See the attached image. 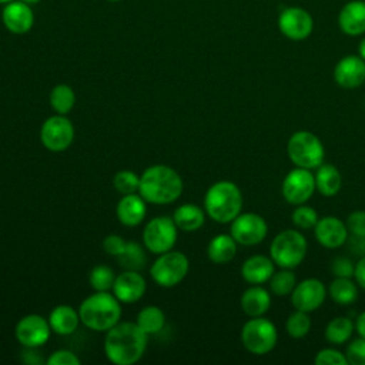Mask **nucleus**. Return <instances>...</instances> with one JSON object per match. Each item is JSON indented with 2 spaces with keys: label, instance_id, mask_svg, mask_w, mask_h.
I'll return each instance as SVG.
<instances>
[{
  "label": "nucleus",
  "instance_id": "nucleus-1",
  "mask_svg": "<svg viewBox=\"0 0 365 365\" xmlns=\"http://www.w3.org/2000/svg\"><path fill=\"white\" fill-rule=\"evenodd\" d=\"M148 335L135 322H118L104 339L106 356L115 365L135 364L145 352Z\"/></svg>",
  "mask_w": 365,
  "mask_h": 365
},
{
  "label": "nucleus",
  "instance_id": "nucleus-2",
  "mask_svg": "<svg viewBox=\"0 0 365 365\" xmlns=\"http://www.w3.org/2000/svg\"><path fill=\"white\" fill-rule=\"evenodd\" d=\"M138 192L147 202L170 204L181 195L182 180L168 165H151L140 177Z\"/></svg>",
  "mask_w": 365,
  "mask_h": 365
},
{
  "label": "nucleus",
  "instance_id": "nucleus-3",
  "mask_svg": "<svg viewBox=\"0 0 365 365\" xmlns=\"http://www.w3.org/2000/svg\"><path fill=\"white\" fill-rule=\"evenodd\" d=\"M80 321L90 329L108 331L121 317L120 301L108 291H96L78 308Z\"/></svg>",
  "mask_w": 365,
  "mask_h": 365
},
{
  "label": "nucleus",
  "instance_id": "nucleus-4",
  "mask_svg": "<svg viewBox=\"0 0 365 365\" xmlns=\"http://www.w3.org/2000/svg\"><path fill=\"white\" fill-rule=\"evenodd\" d=\"M205 212L217 222H231L242 208V194L232 181H217L205 192Z\"/></svg>",
  "mask_w": 365,
  "mask_h": 365
},
{
  "label": "nucleus",
  "instance_id": "nucleus-5",
  "mask_svg": "<svg viewBox=\"0 0 365 365\" xmlns=\"http://www.w3.org/2000/svg\"><path fill=\"white\" fill-rule=\"evenodd\" d=\"M287 154L295 167L317 170L325 158L321 140L311 131H295L287 143Z\"/></svg>",
  "mask_w": 365,
  "mask_h": 365
},
{
  "label": "nucleus",
  "instance_id": "nucleus-6",
  "mask_svg": "<svg viewBox=\"0 0 365 365\" xmlns=\"http://www.w3.org/2000/svg\"><path fill=\"white\" fill-rule=\"evenodd\" d=\"M308 244L298 230H284L269 244V257L279 268H295L307 255Z\"/></svg>",
  "mask_w": 365,
  "mask_h": 365
},
{
  "label": "nucleus",
  "instance_id": "nucleus-7",
  "mask_svg": "<svg viewBox=\"0 0 365 365\" xmlns=\"http://www.w3.org/2000/svg\"><path fill=\"white\" fill-rule=\"evenodd\" d=\"M278 341L275 325L264 318L254 317L247 321L241 329V342L244 348L254 355H265L272 351Z\"/></svg>",
  "mask_w": 365,
  "mask_h": 365
},
{
  "label": "nucleus",
  "instance_id": "nucleus-8",
  "mask_svg": "<svg viewBox=\"0 0 365 365\" xmlns=\"http://www.w3.org/2000/svg\"><path fill=\"white\" fill-rule=\"evenodd\" d=\"M190 262L185 254L180 251H167L160 254V257L151 265V278L160 287H174L184 279L188 274Z\"/></svg>",
  "mask_w": 365,
  "mask_h": 365
},
{
  "label": "nucleus",
  "instance_id": "nucleus-9",
  "mask_svg": "<svg viewBox=\"0 0 365 365\" xmlns=\"http://www.w3.org/2000/svg\"><path fill=\"white\" fill-rule=\"evenodd\" d=\"M177 240V225L170 217H155L147 222L143 231V241L148 251L163 254L170 251Z\"/></svg>",
  "mask_w": 365,
  "mask_h": 365
},
{
  "label": "nucleus",
  "instance_id": "nucleus-10",
  "mask_svg": "<svg viewBox=\"0 0 365 365\" xmlns=\"http://www.w3.org/2000/svg\"><path fill=\"white\" fill-rule=\"evenodd\" d=\"M315 177L311 170L295 167L291 170L281 185L282 197L292 205L305 204L315 191Z\"/></svg>",
  "mask_w": 365,
  "mask_h": 365
},
{
  "label": "nucleus",
  "instance_id": "nucleus-11",
  "mask_svg": "<svg viewBox=\"0 0 365 365\" xmlns=\"http://www.w3.org/2000/svg\"><path fill=\"white\" fill-rule=\"evenodd\" d=\"M268 225L265 220L255 212H244L238 214L231 221L230 234L241 245H257L262 242L267 237Z\"/></svg>",
  "mask_w": 365,
  "mask_h": 365
},
{
  "label": "nucleus",
  "instance_id": "nucleus-12",
  "mask_svg": "<svg viewBox=\"0 0 365 365\" xmlns=\"http://www.w3.org/2000/svg\"><path fill=\"white\" fill-rule=\"evenodd\" d=\"M43 145L54 153L67 150L74 140V127L63 114L47 118L40 130Z\"/></svg>",
  "mask_w": 365,
  "mask_h": 365
},
{
  "label": "nucleus",
  "instance_id": "nucleus-13",
  "mask_svg": "<svg viewBox=\"0 0 365 365\" xmlns=\"http://www.w3.org/2000/svg\"><path fill=\"white\" fill-rule=\"evenodd\" d=\"M279 31L289 40L301 41L311 36L314 29L312 16L302 7H285L278 17Z\"/></svg>",
  "mask_w": 365,
  "mask_h": 365
},
{
  "label": "nucleus",
  "instance_id": "nucleus-14",
  "mask_svg": "<svg viewBox=\"0 0 365 365\" xmlns=\"http://www.w3.org/2000/svg\"><path fill=\"white\" fill-rule=\"evenodd\" d=\"M51 327L46 318L37 314L23 317L16 325V338L26 348H37L47 342Z\"/></svg>",
  "mask_w": 365,
  "mask_h": 365
},
{
  "label": "nucleus",
  "instance_id": "nucleus-15",
  "mask_svg": "<svg viewBox=\"0 0 365 365\" xmlns=\"http://www.w3.org/2000/svg\"><path fill=\"white\" fill-rule=\"evenodd\" d=\"M327 297V288L317 278H307L298 282L291 292V302L295 309L312 312L318 309Z\"/></svg>",
  "mask_w": 365,
  "mask_h": 365
},
{
  "label": "nucleus",
  "instance_id": "nucleus-16",
  "mask_svg": "<svg viewBox=\"0 0 365 365\" xmlns=\"http://www.w3.org/2000/svg\"><path fill=\"white\" fill-rule=\"evenodd\" d=\"M1 21L13 34H26L34 24V13L30 4L21 0H13L4 4L1 10Z\"/></svg>",
  "mask_w": 365,
  "mask_h": 365
},
{
  "label": "nucleus",
  "instance_id": "nucleus-17",
  "mask_svg": "<svg viewBox=\"0 0 365 365\" xmlns=\"http://www.w3.org/2000/svg\"><path fill=\"white\" fill-rule=\"evenodd\" d=\"M334 80L346 90L362 86L365 83V60L354 54L342 57L334 68Z\"/></svg>",
  "mask_w": 365,
  "mask_h": 365
},
{
  "label": "nucleus",
  "instance_id": "nucleus-18",
  "mask_svg": "<svg viewBox=\"0 0 365 365\" xmlns=\"http://www.w3.org/2000/svg\"><path fill=\"white\" fill-rule=\"evenodd\" d=\"M314 235L322 247L334 250L345 244L349 232L346 224L342 222V220L334 215H327L319 218L318 222L315 224Z\"/></svg>",
  "mask_w": 365,
  "mask_h": 365
},
{
  "label": "nucleus",
  "instance_id": "nucleus-19",
  "mask_svg": "<svg viewBox=\"0 0 365 365\" xmlns=\"http://www.w3.org/2000/svg\"><path fill=\"white\" fill-rule=\"evenodd\" d=\"M145 287V279L138 271L125 269L118 277H115L113 292L120 302L131 304L144 295Z\"/></svg>",
  "mask_w": 365,
  "mask_h": 365
},
{
  "label": "nucleus",
  "instance_id": "nucleus-20",
  "mask_svg": "<svg viewBox=\"0 0 365 365\" xmlns=\"http://www.w3.org/2000/svg\"><path fill=\"white\" fill-rule=\"evenodd\" d=\"M338 26L346 36H361L365 33V1H348L338 14Z\"/></svg>",
  "mask_w": 365,
  "mask_h": 365
},
{
  "label": "nucleus",
  "instance_id": "nucleus-21",
  "mask_svg": "<svg viewBox=\"0 0 365 365\" xmlns=\"http://www.w3.org/2000/svg\"><path fill=\"white\" fill-rule=\"evenodd\" d=\"M274 261L271 257L265 255H252L242 262L241 275L242 278L252 285H259L269 281L274 274Z\"/></svg>",
  "mask_w": 365,
  "mask_h": 365
},
{
  "label": "nucleus",
  "instance_id": "nucleus-22",
  "mask_svg": "<svg viewBox=\"0 0 365 365\" xmlns=\"http://www.w3.org/2000/svg\"><path fill=\"white\" fill-rule=\"evenodd\" d=\"M145 212V200L137 194L123 195L115 208L118 221L127 227L138 225L144 220Z\"/></svg>",
  "mask_w": 365,
  "mask_h": 365
},
{
  "label": "nucleus",
  "instance_id": "nucleus-23",
  "mask_svg": "<svg viewBox=\"0 0 365 365\" xmlns=\"http://www.w3.org/2000/svg\"><path fill=\"white\" fill-rule=\"evenodd\" d=\"M240 304L244 314H247L250 318L262 317L271 307V295L265 288L252 285L244 291Z\"/></svg>",
  "mask_w": 365,
  "mask_h": 365
},
{
  "label": "nucleus",
  "instance_id": "nucleus-24",
  "mask_svg": "<svg viewBox=\"0 0 365 365\" xmlns=\"http://www.w3.org/2000/svg\"><path fill=\"white\" fill-rule=\"evenodd\" d=\"M315 177V188L324 197H334L342 188V175L339 170L332 164H321L317 168Z\"/></svg>",
  "mask_w": 365,
  "mask_h": 365
},
{
  "label": "nucleus",
  "instance_id": "nucleus-25",
  "mask_svg": "<svg viewBox=\"0 0 365 365\" xmlns=\"http://www.w3.org/2000/svg\"><path fill=\"white\" fill-rule=\"evenodd\" d=\"M80 321L78 312L70 305H57L48 317L51 329L58 335H70L76 331Z\"/></svg>",
  "mask_w": 365,
  "mask_h": 365
},
{
  "label": "nucleus",
  "instance_id": "nucleus-26",
  "mask_svg": "<svg viewBox=\"0 0 365 365\" xmlns=\"http://www.w3.org/2000/svg\"><path fill=\"white\" fill-rule=\"evenodd\" d=\"M237 254V241L230 234H218L215 235L208 247L207 255L214 264H227Z\"/></svg>",
  "mask_w": 365,
  "mask_h": 365
},
{
  "label": "nucleus",
  "instance_id": "nucleus-27",
  "mask_svg": "<svg viewBox=\"0 0 365 365\" xmlns=\"http://www.w3.org/2000/svg\"><path fill=\"white\" fill-rule=\"evenodd\" d=\"M177 228L182 231H197L205 221L204 211L195 204H182L174 211L173 217Z\"/></svg>",
  "mask_w": 365,
  "mask_h": 365
},
{
  "label": "nucleus",
  "instance_id": "nucleus-28",
  "mask_svg": "<svg viewBox=\"0 0 365 365\" xmlns=\"http://www.w3.org/2000/svg\"><path fill=\"white\" fill-rule=\"evenodd\" d=\"M328 294L334 302L339 305H349L358 298V284L351 278L335 277L328 287Z\"/></svg>",
  "mask_w": 365,
  "mask_h": 365
},
{
  "label": "nucleus",
  "instance_id": "nucleus-29",
  "mask_svg": "<svg viewBox=\"0 0 365 365\" xmlns=\"http://www.w3.org/2000/svg\"><path fill=\"white\" fill-rule=\"evenodd\" d=\"M355 325L348 317H336L325 327V339L332 345H342L351 339Z\"/></svg>",
  "mask_w": 365,
  "mask_h": 365
},
{
  "label": "nucleus",
  "instance_id": "nucleus-30",
  "mask_svg": "<svg viewBox=\"0 0 365 365\" xmlns=\"http://www.w3.org/2000/svg\"><path fill=\"white\" fill-rule=\"evenodd\" d=\"M135 324H137L147 335L157 334V332H160V331L164 328L165 315H164V312H163L158 307L150 305V307L143 308V309L138 312Z\"/></svg>",
  "mask_w": 365,
  "mask_h": 365
},
{
  "label": "nucleus",
  "instance_id": "nucleus-31",
  "mask_svg": "<svg viewBox=\"0 0 365 365\" xmlns=\"http://www.w3.org/2000/svg\"><path fill=\"white\" fill-rule=\"evenodd\" d=\"M76 103V94L67 84H57L50 93V106L58 114H67Z\"/></svg>",
  "mask_w": 365,
  "mask_h": 365
},
{
  "label": "nucleus",
  "instance_id": "nucleus-32",
  "mask_svg": "<svg viewBox=\"0 0 365 365\" xmlns=\"http://www.w3.org/2000/svg\"><path fill=\"white\" fill-rule=\"evenodd\" d=\"M297 285V277L289 268H282L278 272H274L269 278V289L277 297L291 295Z\"/></svg>",
  "mask_w": 365,
  "mask_h": 365
},
{
  "label": "nucleus",
  "instance_id": "nucleus-33",
  "mask_svg": "<svg viewBox=\"0 0 365 365\" xmlns=\"http://www.w3.org/2000/svg\"><path fill=\"white\" fill-rule=\"evenodd\" d=\"M145 254L143 251V247L134 241L127 242L124 251L118 255L120 265L124 269L131 271H140L145 265Z\"/></svg>",
  "mask_w": 365,
  "mask_h": 365
},
{
  "label": "nucleus",
  "instance_id": "nucleus-34",
  "mask_svg": "<svg viewBox=\"0 0 365 365\" xmlns=\"http://www.w3.org/2000/svg\"><path fill=\"white\" fill-rule=\"evenodd\" d=\"M285 328H287L288 335L295 339L305 336L311 329V318H309L308 312L295 309L288 317V319L285 322Z\"/></svg>",
  "mask_w": 365,
  "mask_h": 365
},
{
  "label": "nucleus",
  "instance_id": "nucleus-35",
  "mask_svg": "<svg viewBox=\"0 0 365 365\" xmlns=\"http://www.w3.org/2000/svg\"><path fill=\"white\" fill-rule=\"evenodd\" d=\"M90 285L96 291H110L113 289L115 275L114 271L107 265H97L90 272Z\"/></svg>",
  "mask_w": 365,
  "mask_h": 365
},
{
  "label": "nucleus",
  "instance_id": "nucleus-36",
  "mask_svg": "<svg viewBox=\"0 0 365 365\" xmlns=\"http://www.w3.org/2000/svg\"><path fill=\"white\" fill-rule=\"evenodd\" d=\"M292 224L299 228V230H311L315 227V224L318 222L319 217L317 214V211L305 204H299L294 208L292 215H291Z\"/></svg>",
  "mask_w": 365,
  "mask_h": 365
},
{
  "label": "nucleus",
  "instance_id": "nucleus-37",
  "mask_svg": "<svg viewBox=\"0 0 365 365\" xmlns=\"http://www.w3.org/2000/svg\"><path fill=\"white\" fill-rule=\"evenodd\" d=\"M113 184H114V188L123 195L135 194L140 187V177L130 170H123L114 175Z\"/></svg>",
  "mask_w": 365,
  "mask_h": 365
},
{
  "label": "nucleus",
  "instance_id": "nucleus-38",
  "mask_svg": "<svg viewBox=\"0 0 365 365\" xmlns=\"http://www.w3.org/2000/svg\"><path fill=\"white\" fill-rule=\"evenodd\" d=\"M315 365H348L345 354L334 348H324L314 358Z\"/></svg>",
  "mask_w": 365,
  "mask_h": 365
},
{
  "label": "nucleus",
  "instance_id": "nucleus-39",
  "mask_svg": "<svg viewBox=\"0 0 365 365\" xmlns=\"http://www.w3.org/2000/svg\"><path fill=\"white\" fill-rule=\"evenodd\" d=\"M345 356L351 365H365V338L359 336L351 341L346 346Z\"/></svg>",
  "mask_w": 365,
  "mask_h": 365
},
{
  "label": "nucleus",
  "instance_id": "nucleus-40",
  "mask_svg": "<svg viewBox=\"0 0 365 365\" xmlns=\"http://www.w3.org/2000/svg\"><path fill=\"white\" fill-rule=\"evenodd\" d=\"M354 271H355L354 262L351 261V258H348L345 255H338L331 262V272L334 274V277L352 278Z\"/></svg>",
  "mask_w": 365,
  "mask_h": 365
},
{
  "label": "nucleus",
  "instance_id": "nucleus-41",
  "mask_svg": "<svg viewBox=\"0 0 365 365\" xmlns=\"http://www.w3.org/2000/svg\"><path fill=\"white\" fill-rule=\"evenodd\" d=\"M345 224H346V228H348L349 234L365 237V211L364 210H358V211L351 212L348 215Z\"/></svg>",
  "mask_w": 365,
  "mask_h": 365
},
{
  "label": "nucleus",
  "instance_id": "nucleus-42",
  "mask_svg": "<svg viewBox=\"0 0 365 365\" xmlns=\"http://www.w3.org/2000/svg\"><path fill=\"white\" fill-rule=\"evenodd\" d=\"M47 365H80V359L77 355L67 349H58L53 352L46 361Z\"/></svg>",
  "mask_w": 365,
  "mask_h": 365
},
{
  "label": "nucleus",
  "instance_id": "nucleus-43",
  "mask_svg": "<svg viewBox=\"0 0 365 365\" xmlns=\"http://www.w3.org/2000/svg\"><path fill=\"white\" fill-rule=\"evenodd\" d=\"M125 241L120 237V235H115V234H111V235H107L103 241V248L107 254L113 255V257H118L124 248H125Z\"/></svg>",
  "mask_w": 365,
  "mask_h": 365
},
{
  "label": "nucleus",
  "instance_id": "nucleus-44",
  "mask_svg": "<svg viewBox=\"0 0 365 365\" xmlns=\"http://www.w3.org/2000/svg\"><path fill=\"white\" fill-rule=\"evenodd\" d=\"M346 248L348 251L355 255V257H364L365 255V237H359V235H354V234H349L346 241Z\"/></svg>",
  "mask_w": 365,
  "mask_h": 365
},
{
  "label": "nucleus",
  "instance_id": "nucleus-45",
  "mask_svg": "<svg viewBox=\"0 0 365 365\" xmlns=\"http://www.w3.org/2000/svg\"><path fill=\"white\" fill-rule=\"evenodd\" d=\"M354 278H355V282H356L362 289H365V255L361 257V258L358 259V262L355 264Z\"/></svg>",
  "mask_w": 365,
  "mask_h": 365
},
{
  "label": "nucleus",
  "instance_id": "nucleus-46",
  "mask_svg": "<svg viewBox=\"0 0 365 365\" xmlns=\"http://www.w3.org/2000/svg\"><path fill=\"white\" fill-rule=\"evenodd\" d=\"M355 329H356V332H358L359 336L365 338V311L356 318V321H355Z\"/></svg>",
  "mask_w": 365,
  "mask_h": 365
},
{
  "label": "nucleus",
  "instance_id": "nucleus-47",
  "mask_svg": "<svg viewBox=\"0 0 365 365\" xmlns=\"http://www.w3.org/2000/svg\"><path fill=\"white\" fill-rule=\"evenodd\" d=\"M358 53H359V57L365 60V37L361 40V43L358 46Z\"/></svg>",
  "mask_w": 365,
  "mask_h": 365
},
{
  "label": "nucleus",
  "instance_id": "nucleus-48",
  "mask_svg": "<svg viewBox=\"0 0 365 365\" xmlns=\"http://www.w3.org/2000/svg\"><path fill=\"white\" fill-rule=\"evenodd\" d=\"M21 1H24V3H27V4H30V6H33V4H37V3H40L41 0H21Z\"/></svg>",
  "mask_w": 365,
  "mask_h": 365
},
{
  "label": "nucleus",
  "instance_id": "nucleus-49",
  "mask_svg": "<svg viewBox=\"0 0 365 365\" xmlns=\"http://www.w3.org/2000/svg\"><path fill=\"white\" fill-rule=\"evenodd\" d=\"M10 1H13V0H0V4H7V3H10Z\"/></svg>",
  "mask_w": 365,
  "mask_h": 365
},
{
  "label": "nucleus",
  "instance_id": "nucleus-50",
  "mask_svg": "<svg viewBox=\"0 0 365 365\" xmlns=\"http://www.w3.org/2000/svg\"><path fill=\"white\" fill-rule=\"evenodd\" d=\"M107 1H113V3H115V1H120V0H107Z\"/></svg>",
  "mask_w": 365,
  "mask_h": 365
}]
</instances>
